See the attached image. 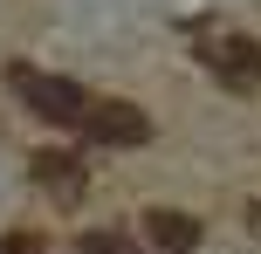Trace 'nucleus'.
Here are the masks:
<instances>
[{"label": "nucleus", "mask_w": 261, "mask_h": 254, "mask_svg": "<svg viewBox=\"0 0 261 254\" xmlns=\"http://www.w3.org/2000/svg\"><path fill=\"white\" fill-rule=\"evenodd\" d=\"M248 234H261V200H254V206H248Z\"/></svg>", "instance_id": "nucleus-8"}, {"label": "nucleus", "mask_w": 261, "mask_h": 254, "mask_svg": "<svg viewBox=\"0 0 261 254\" xmlns=\"http://www.w3.org/2000/svg\"><path fill=\"white\" fill-rule=\"evenodd\" d=\"M0 254H41V234H0Z\"/></svg>", "instance_id": "nucleus-7"}, {"label": "nucleus", "mask_w": 261, "mask_h": 254, "mask_svg": "<svg viewBox=\"0 0 261 254\" xmlns=\"http://www.w3.org/2000/svg\"><path fill=\"white\" fill-rule=\"evenodd\" d=\"M7 82H14V96H21L35 117H48V124H69L76 131L83 117H90V103L96 96L83 90V82H69V76H48V69H28V62H14L7 69Z\"/></svg>", "instance_id": "nucleus-1"}, {"label": "nucleus", "mask_w": 261, "mask_h": 254, "mask_svg": "<svg viewBox=\"0 0 261 254\" xmlns=\"http://www.w3.org/2000/svg\"><path fill=\"white\" fill-rule=\"evenodd\" d=\"M144 241L165 247V254H193L199 247V220L193 213H172V206H151V213H144Z\"/></svg>", "instance_id": "nucleus-5"}, {"label": "nucleus", "mask_w": 261, "mask_h": 254, "mask_svg": "<svg viewBox=\"0 0 261 254\" xmlns=\"http://www.w3.org/2000/svg\"><path fill=\"white\" fill-rule=\"evenodd\" d=\"M199 55H206V69H213L234 96L261 90V41H254V35H234V27H227V35H206V27H199Z\"/></svg>", "instance_id": "nucleus-2"}, {"label": "nucleus", "mask_w": 261, "mask_h": 254, "mask_svg": "<svg viewBox=\"0 0 261 254\" xmlns=\"http://www.w3.org/2000/svg\"><path fill=\"white\" fill-rule=\"evenodd\" d=\"M76 254H138V247H130V234H117V227H96V234L76 241Z\"/></svg>", "instance_id": "nucleus-6"}, {"label": "nucleus", "mask_w": 261, "mask_h": 254, "mask_svg": "<svg viewBox=\"0 0 261 254\" xmlns=\"http://www.w3.org/2000/svg\"><path fill=\"white\" fill-rule=\"evenodd\" d=\"M76 131L96 137V145H151V117H144L138 103H117V96L90 103V117H83Z\"/></svg>", "instance_id": "nucleus-3"}, {"label": "nucleus", "mask_w": 261, "mask_h": 254, "mask_svg": "<svg viewBox=\"0 0 261 254\" xmlns=\"http://www.w3.org/2000/svg\"><path fill=\"white\" fill-rule=\"evenodd\" d=\"M35 186H48L55 200H83V186H90V172H83V158L76 151H35Z\"/></svg>", "instance_id": "nucleus-4"}]
</instances>
